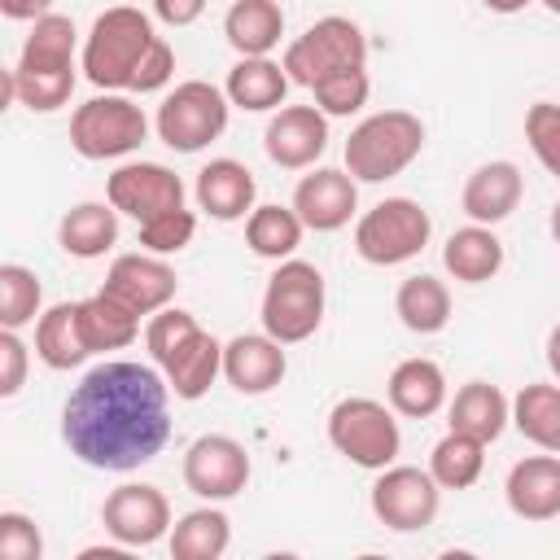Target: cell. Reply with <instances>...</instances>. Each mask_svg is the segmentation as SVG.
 Returning a JSON list of instances; mask_svg holds the SVG:
<instances>
[{"label": "cell", "mask_w": 560, "mask_h": 560, "mask_svg": "<svg viewBox=\"0 0 560 560\" xmlns=\"http://www.w3.org/2000/svg\"><path fill=\"white\" fill-rule=\"evenodd\" d=\"M118 241V210L109 201H79L57 223V245L70 258H101Z\"/></svg>", "instance_id": "obj_27"}, {"label": "cell", "mask_w": 560, "mask_h": 560, "mask_svg": "<svg viewBox=\"0 0 560 560\" xmlns=\"http://www.w3.org/2000/svg\"><path fill=\"white\" fill-rule=\"evenodd\" d=\"M144 346H149L158 372L166 376V385L175 389V398H184V402L206 398L214 376L223 372V346L179 306H162L158 315H149Z\"/></svg>", "instance_id": "obj_3"}, {"label": "cell", "mask_w": 560, "mask_h": 560, "mask_svg": "<svg viewBox=\"0 0 560 560\" xmlns=\"http://www.w3.org/2000/svg\"><path fill=\"white\" fill-rule=\"evenodd\" d=\"M512 424L534 446L560 455V385H525L512 398Z\"/></svg>", "instance_id": "obj_34"}, {"label": "cell", "mask_w": 560, "mask_h": 560, "mask_svg": "<svg viewBox=\"0 0 560 560\" xmlns=\"http://www.w3.org/2000/svg\"><path fill=\"white\" fill-rule=\"evenodd\" d=\"M551 236H556V245H560V201L551 206Z\"/></svg>", "instance_id": "obj_46"}, {"label": "cell", "mask_w": 560, "mask_h": 560, "mask_svg": "<svg viewBox=\"0 0 560 560\" xmlns=\"http://www.w3.org/2000/svg\"><path fill=\"white\" fill-rule=\"evenodd\" d=\"M508 420H512V402L490 381H468L451 398V429L455 433H468V438H477L486 446L508 429Z\"/></svg>", "instance_id": "obj_24"}, {"label": "cell", "mask_w": 560, "mask_h": 560, "mask_svg": "<svg viewBox=\"0 0 560 560\" xmlns=\"http://www.w3.org/2000/svg\"><path fill=\"white\" fill-rule=\"evenodd\" d=\"M101 525L118 547H153L171 534V503L158 486L122 481L101 503Z\"/></svg>", "instance_id": "obj_13"}, {"label": "cell", "mask_w": 560, "mask_h": 560, "mask_svg": "<svg viewBox=\"0 0 560 560\" xmlns=\"http://www.w3.org/2000/svg\"><path fill=\"white\" fill-rule=\"evenodd\" d=\"M206 13V0H153V18L166 26H192Z\"/></svg>", "instance_id": "obj_42"}, {"label": "cell", "mask_w": 560, "mask_h": 560, "mask_svg": "<svg viewBox=\"0 0 560 560\" xmlns=\"http://www.w3.org/2000/svg\"><path fill=\"white\" fill-rule=\"evenodd\" d=\"M228 109L232 101L214 83H175V92H166V101L158 105V140L175 153H197L228 131Z\"/></svg>", "instance_id": "obj_11"}, {"label": "cell", "mask_w": 560, "mask_h": 560, "mask_svg": "<svg viewBox=\"0 0 560 560\" xmlns=\"http://www.w3.org/2000/svg\"><path fill=\"white\" fill-rule=\"evenodd\" d=\"M289 359H284V341H276L271 332H241L223 346V376L236 394H267L284 381Z\"/></svg>", "instance_id": "obj_19"}, {"label": "cell", "mask_w": 560, "mask_h": 560, "mask_svg": "<svg viewBox=\"0 0 560 560\" xmlns=\"http://www.w3.org/2000/svg\"><path fill=\"white\" fill-rule=\"evenodd\" d=\"M0 556L4 560H39L44 538L26 512H0Z\"/></svg>", "instance_id": "obj_40"}, {"label": "cell", "mask_w": 560, "mask_h": 560, "mask_svg": "<svg viewBox=\"0 0 560 560\" xmlns=\"http://www.w3.org/2000/svg\"><path fill=\"white\" fill-rule=\"evenodd\" d=\"M79 324H83V341H88L92 354H96V350H122V346H131L136 332H140V315L127 311V306H122L118 298H109L105 289L79 302Z\"/></svg>", "instance_id": "obj_31"}, {"label": "cell", "mask_w": 560, "mask_h": 560, "mask_svg": "<svg viewBox=\"0 0 560 560\" xmlns=\"http://www.w3.org/2000/svg\"><path fill=\"white\" fill-rule=\"evenodd\" d=\"M262 332L293 346L306 341L324 319V276L315 262L284 258L262 289Z\"/></svg>", "instance_id": "obj_6"}, {"label": "cell", "mask_w": 560, "mask_h": 560, "mask_svg": "<svg viewBox=\"0 0 560 560\" xmlns=\"http://www.w3.org/2000/svg\"><path fill=\"white\" fill-rule=\"evenodd\" d=\"M508 508L521 521H556L560 516V455H525L508 472Z\"/></svg>", "instance_id": "obj_20"}, {"label": "cell", "mask_w": 560, "mask_h": 560, "mask_svg": "<svg viewBox=\"0 0 560 560\" xmlns=\"http://www.w3.org/2000/svg\"><path fill=\"white\" fill-rule=\"evenodd\" d=\"M302 232L306 223L298 219L293 206H254L249 219H245V245L258 254V258H293V249L302 245Z\"/></svg>", "instance_id": "obj_33"}, {"label": "cell", "mask_w": 560, "mask_h": 560, "mask_svg": "<svg viewBox=\"0 0 560 560\" xmlns=\"http://www.w3.org/2000/svg\"><path fill=\"white\" fill-rule=\"evenodd\" d=\"M26 381V341L18 337V328L0 332V398H13Z\"/></svg>", "instance_id": "obj_41"}, {"label": "cell", "mask_w": 560, "mask_h": 560, "mask_svg": "<svg viewBox=\"0 0 560 560\" xmlns=\"http://www.w3.org/2000/svg\"><path fill=\"white\" fill-rule=\"evenodd\" d=\"M372 516L394 529V534H416V529H429L438 521V508H442V486L433 481L429 468H416V464H389L381 468V477L372 481Z\"/></svg>", "instance_id": "obj_12"}, {"label": "cell", "mask_w": 560, "mask_h": 560, "mask_svg": "<svg viewBox=\"0 0 560 560\" xmlns=\"http://www.w3.org/2000/svg\"><path fill=\"white\" fill-rule=\"evenodd\" d=\"M328 442L337 455H346L350 464L359 468H389L402 451V433H398V420L385 402L376 398H341L332 411H328Z\"/></svg>", "instance_id": "obj_8"}, {"label": "cell", "mask_w": 560, "mask_h": 560, "mask_svg": "<svg viewBox=\"0 0 560 560\" xmlns=\"http://www.w3.org/2000/svg\"><path fill=\"white\" fill-rule=\"evenodd\" d=\"M481 4H486L490 13H521L529 0H481Z\"/></svg>", "instance_id": "obj_45"}, {"label": "cell", "mask_w": 560, "mask_h": 560, "mask_svg": "<svg viewBox=\"0 0 560 560\" xmlns=\"http://www.w3.org/2000/svg\"><path fill=\"white\" fill-rule=\"evenodd\" d=\"M433 219L411 197H385L354 223V249L372 267H398L411 262L429 245Z\"/></svg>", "instance_id": "obj_9"}, {"label": "cell", "mask_w": 560, "mask_h": 560, "mask_svg": "<svg viewBox=\"0 0 560 560\" xmlns=\"http://www.w3.org/2000/svg\"><path fill=\"white\" fill-rule=\"evenodd\" d=\"M101 289L136 315H158L162 306H171V298L179 289V276H175L171 262H162V254H118L109 262Z\"/></svg>", "instance_id": "obj_16"}, {"label": "cell", "mask_w": 560, "mask_h": 560, "mask_svg": "<svg viewBox=\"0 0 560 560\" xmlns=\"http://www.w3.org/2000/svg\"><path fill=\"white\" fill-rule=\"evenodd\" d=\"M39 302H44L39 276L22 262H4L0 267V324L4 328H26L39 315Z\"/></svg>", "instance_id": "obj_36"}, {"label": "cell", "mask_w": 560, "mask_h": 560, "mask_svg": "<svg viewBox=\"0 0 560 560\" xmlns=\"http://www.w3.org/2000/svg\"><path fill=\"white\" fill-rule=\"evenodd\" d=\"M521 192H525L521 166L499 158V162H481V166L468 175L459 201H464V214H468L472 223L494 228V223H503V219L521 206Z\"/></svg>", "instance_id": "obj_22"}, {"label": "cell", "mask_w": 560, "mask_h": 560, "mask_svg": "<svg viewBox=\"0 0 560 560\" xmlns=\"http://www.w3.org/2000/svg\"><path fill=\"white\" fill-rule=\"evenodd\" d=\"M48 4L52 0H0V13L13 18V22H35V18L48 13Z\"/></svg>", "instance_id": "obj_43"}, {"label": "cell", "mask_w": 560, "mask_h": 560, "mask_svg": "<svg viewBox=\"0 0 560 560\" xmlns=\"http://www.w3.org/2000/svg\"><path fill=\"white\" fill-rule=\"evenodd\" d=\"M293 210L311 232H337L350 223L359 210V179L337 166H319L298 179L293 188Z\"/></svg>", "instance_id": "obj_18"}, {"label": "cell", "mask_w": 560, "mask_h": 560, "mask_svg": "<svg viewBox=\"0 0 560 560\" xmlns=\"http://www.w3.org/2000/svg\"><path fill=\"white\" fill-rule=\"evenodd\" d=\"M149 136V118L144 109L131 101V96H118V92H105V96H92L83 101L74 114H70V144L79 158L88 162H105V158H122V153H136Z\"/></svg>", "instance_id": "obj_10"}, {"label": "cell", "mask_w": 560, "mask_h": 560, "mask_svg": "<svg viewBox=\"0 0 560 560\" xmlns=\"http://www.w3.org/2000/svg\"><path fill=\"white\" fill-rule=\"evenodd\" d=\"M105 197L118 214L149 223L166 210H184V179L175 171H166L162 162H127L109 175Z\"/></svg>", "instance_id": "obj_15"}, {"label": "cell", "mask_w": 560, "mask_h": 560, "mask_svg": "<svg viewBox=\"0 0 560 560\" xmlns=\"http://www.w3.org/2000/svg\"><path fill=\"white\" fill-rule=\"evenodd\" d=\"M262 149L284 171H306L328 149V114L319 105H280L262 131Z\"/></svg>", "instance_id": "obj_17"}, {"label": "cell", "mask_w": 560, "mask_h": 560, "mask_svg": "<svg viewBox=\"0 0 560 560\" xmlns=\"http://www.w3.org/2000/svg\"><path fill=\"white\" fill-rule=\"evenodd\" d=\"M394 311H398L402 328L429 337V332H442L446 328V319H451V293H446V284L438 276H424L420 271V276H407L398 284Z\"/></svg>", "instance_id": "obj_30"}, {"label": "cell", "mask_w": 560, "mask_h": 560, "mask_svg": "<svg viewBox=\"0 0 560 560\" xmlns=\"http://www.w3.org/2000/svg\"><path fill=\"white\" fill-rule=\"evenodd\" d=\"M542 4H547V9H551V13H560V0H542Z\"/></svg>", "instance_id": "obj_47"}, {"label": "cell", "mask_w": 560, "mask_h": 560, "mask_svg": "<svg viewBox=\"0 0 560 560\" xmlns=\"http://www.w3.org/2000/svg\"><path fill=\"white\" fill-rule=\"evenodd\" d=\"M35 354L52 372H70V368H79L92 354L88 341H83L79 302H57V306H48L39 315V324H35Z\"/></svg>", "instance_id": "obj_28"}, {"label": "cell", "mask_w": 560, "mask_h": 560, "mask_svg": "<svg viewBox=\"0 0 560 560\" xmlns=\"http://www.w3.org/2000/svg\"><path fill=\"white\" fill-rule=\"evenodd\" d=\"M171 385L149 363L109 359L83 372L61 407V438L70 455L101 472H131L149 464L171 438Z\"/></svg>", "instance_id": "obj_1"}, {"label": "cell", "mask_w": 560, "mask_h": 560, "mask_svg": "<svg viewBox=\"0 0 560 560\" xmlns=\"http://www.w3.org/2000/svg\"><path fill=\"white\" fill-rule=\"evenodd\" d=\"M293 83L302 88H315L332 74H346V70H363L368 66V39L363 31L350 22V18H319L311 22L289 48H284V61Z\"/></svg>", "instance_id": "obj_7"}, {"label": "cell", "mask_w": 560, "mask_h": 560, "mask_svg": "<svg viewBox=\"0 0 560 560\" xmlns=\"http://www.w3.org/2000/svg\"><path fill=\"white\" fill-rule=\"evenodd\" d=\"M442 267H446L459 284H486V280L499 276V267H503V241L494 236V228L468 223V228H459V232L446 236V245H442Z\"/></svg>", "instance_id": "obj_25"}, {"label": "cell", "mask_w": 560, "mask_h": 560, "mask_svg": "<svg viewBox=\"0 0 560 560\" xmlns=\"http://www.w3.org/2000/svg\"><path fill=\"white\" fill-rule=\"evenodd\" d=\"M74 22L66 13H44L35 18L18 66L9 70L13 96L31 114H52L70 101L74 92Z\"/></svg>", "instance_id": "obj_4"}, {"label": "cell", "mask_w": 560, "mask_h": 560, "mask_svg": "<svg viewBox=\"0 0 560 560\" xmlns=\"http://www.w3.org/2000/svg\"><path fill=\"white\" fill-rule=\"evenodd\" d=\"M389 407L398 416H411V420H424L433 411H442L446 402V372L433 363V359H402L394 372H389Z\"/></svg>", "instance_id": "obj_23"}, {"label": "cell", "mask_w": 560, "mask_h": 560, "mask_svg": "<svg viewBox=\"0 0 560 560\" xmlns=\"http://www.w3.org/2000/svg\"><path fill=\"white\" fill-rule=\"evenodd\" d=\"M481 468H486V442H477L468 433H455V429L429 455V472L442 490H468L481 477Z\"/></svg>", "instance_id": "obj_35"}, {"label": "cell", "mask_w": 560, "mask_h": 560, "mask_svg": "<svg viewBox=\"0 0 560 560\" xmlns=\"http://www.w3.org/2000/svg\"><path fill=\"white\" fill-rule=\"evenodd\" d=\"M232 542V521L219 508H192L171 525L175 560H219Z\"/></svg>", "instance_id": "obj_32"}, {"label": "cell", "mask_w": 560, "mask_h": 560, "mask_svg": "<svg viewBox=\"0 0 560 560\" xmlns=\"http://www.w3.org/2000/svg\"><path fill=\"white\" fill-rule=\"evenodd\" d=\"M424 149V122L411 109L368 114L346 140V171L359 184H385L402 175Z\"/></svg>", "instance_id": "obj_5"}, {"label": "cell", "mask_w": 560, "mask_h": 560, "mask_svg": "<svg viewBox=\"0 0 560 560\" xmlns=\"http://www.w3.org/2000/svg\"><path fill=\"white\" fill-rule=\"evenodd\" d=\"M223 35L241 57H267L284 35V9L276 0H236L223 13Z\"/></svg>", "instance_id": "obj_29"}, {"label": "cell", "mask_w": 560, "mask_h": 560, "mask_svg": "<svg viewBox=\"0 0 560 560\" xmlns=\"http://www.w3.org/2000/svg\"><path fill=\"white\" fill-rule=\"evenodd\" d=\"M525 140L534 158L560 179V105L556 101H534L525 109Z\"/></svg>", "instance_id": "obj_38"}, {"label": "cell", "mask_w": 560, "mask_h": 560, "mask_svg": "<svg viewBox=\"0 0 560 560\" xmlns=\"http://www.w3.org/2000/svg\"><path fill=\"white\" fill-rule=\"evenodd\" d=\"M289 70L271 57H241L232 70H228V101L249 109V114H267V109H280L284 105V92H289Z\"/></svg>", "instance_id": "obj_26"}, {"label": "cell", "mask_w": 560, "mask_h": 560, "mask_svg": "<svg viewBox=\"0 0 560 560\" xmlns=\"http://www.w3.org/2000/svg\"><path fill=\"white\" fill-rule=\"evenodd\" d=\"M197 232V214L192 210H166L149 223H140V245L149 254H179Z\"/></svg>", "instance_id": "obj_39"}, {"label": "cell", "mask_w": 560, "mask_h": 560, "mask_svg": "<svg viewBox=\"0 0 560 560\" xmlns=\"http://www.w3.org/2000/svg\"><path fill=\"white\" fill-rule=\"evenodd\" d=\"M547 368L560 376V324L547 332Z\"/></svg>", "instance_id": "obj_44"}, {"label": "cell", "mask_w": 560, "mask_h": 560, "mask_svg": "<svg viewBox=\"0 0 560 560\" xmlns=\"http://www.w3.org/2000/svg\"><path fill=\"white\" fill-rule=\"evenodd\" d=\"M184 486L206 499V503H223L236 499L249 486V455L236 438L228 433H206L184 451Z\"/></svg>", "instance_id": "obj_14"}, {"label": "cell", "mask_w": 560, "mask_h": 560, "mask_svg": "<svg viewBox=\"0 0 560 560\" xmlns=\"http://www.w3.org/2000/svg\"><path fill=\"white\" fill-rule=\"evenodd\" d=\"M311 92H315V105H319L328 118H346V114H354V109H363V105H368L372 79H368V66H363V70L332 74V79L315 83Z\"/></svg>", "instance_id": "obj_37"}, {"label": "cell", "mask_w": 560, "mask_h": 560, "mask_svg": "<svg viewBox=\"0 0 560 560\" xmlns=\"http://www.w3.org/2000/svg\"><path fill=\"white\" fill-rule=\"evenodd\" d=\"M254 197H258L254 171L236 158H214L197 171V206L219 223L245 219L254 210Z\"/></svg>", "instance_id": "obj_21"}, {"label": "cell", "mask_w": 560, "mask_h": 560, "mask_svg": "<svg viewBox=\"0 0 560 560\" xmlns=\"http://www.w3.org/2000/svg\"><path fill=\"white\" fill-rule=\"evenodd\" d=\"M83 74L105 92H162L175 74V48L153 35L149 13L114 4L83 39Z\"/></svg>", "instance_id": "obj_2"}]
</instances>
